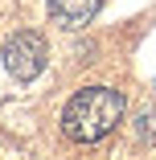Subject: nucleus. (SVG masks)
Instances as JSON below:
<instances>
[{"label":"nucleus","mask_w":156,"mask_h":160,"mask_svg":"<svg viewBox=\"0 0 156 160\" xmlns=\"http://www.w3.org/2000/svg\"><path fill=\"white\" fill-rule=\"evenodd\" d=\"M123 111H128V99L115 86H82L62 107V136L74 144H99L123 123Z\"/></svg>","instance_id":"f257e3e1"},{"label":"nucleus","mask_w":156,"mask_h":160,"mask_svg":"<svg viewBox=\"0 0 156 160\" xmlns=\"http://www.w3.org/2000/svg\"><path fill=\"white\" fill-rule=\"evenodd\" d=\"M0 58H4V70L17 82H33L45 70V62H49V45H45V37L37 33V29H21V33H13L4 41Z\"/></svg>","instance_id":"f03ea898"},{"label":"nucleus","mask_w":156,"mask_h":160,"mask_svg":"<svg viewBox=\"0 0 156 160\" xmlns=\"http://www.w3.org/2000/svg\"><path fill=\"white\" fill-rule=\"evenodd\" d=\"M49 17L62 25V29H82L95 21V12L103 8V0H45Z\"/></svg>","instance_id":"7ed1b4c3"},{"label":"nucleus","mask_w":156,"mask_h":160,"mask_svg":"<svg viewBox=\"0 0 156 160\" xmlns=\"http://www.w3.org/2000/svg\"><path fill=\"white\" fill-rule=\"evenodd\" d=\"M136 136H140L144 144H156V111H140V119H136Z\"/></svg>","instance_id":"20e7f679"}]
</instances>
